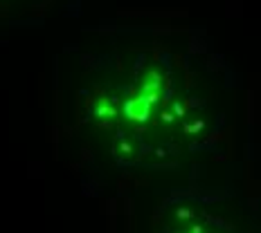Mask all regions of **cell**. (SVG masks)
Masks as SVG:
<instances>
[{
    "instance_id": "6da1fadb",
    "label": "cell",
    "mask_w": 261,
    "mask_h": 233,
    "mask_svg": "<svg viewBox=\"0 0 261 233\" xmlns=\"http://www.w3.org/2000/svg\"><path fill=\"white\" fill-rule=\"evenodd\" d=\"M126 112H129V116H133V119H144L149 112V101H144V99L130 101V103L126 105Z\"/></svg>"
}]
</instances>
